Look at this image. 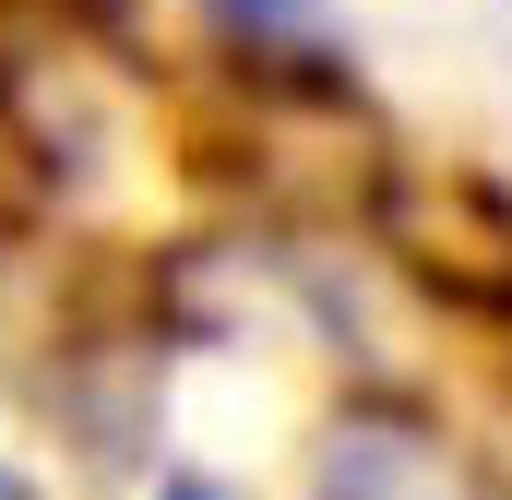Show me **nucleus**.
<instances>
[{
    "instance_id": "obj_3",
    "label": "nucleus",
    "mask_w": 512,
    "mask_h": 500,
    "mask_svg": "<svg viewBox=\"0 0 512 500\" xmlns=\"http://www.w3.org/2000/svg\"><path fill=\"white\" fill-rule=\"evenodd\" d=\"M0 500H36V489H24V477H0Z\"/></svg>"
},
{
    "instance_id": "obj_2",
    "label": "nucleus",
    "mask_w": 512,
    "mask_h": 500,
    "mask_svg": "<svg viewBox=\"0 0 512 500\" xmlns=\"http://www.w3.org/2000/svg\"><path fill=\"white\" fill-rule=\"evenodd\" d=\"M155 500H239V489H215V477H167Z\"/></svg>"
},
{
    "instance_id": "obj_1",
    "label": "nucleus",
    "mask_w": 512,
    "mask_h": 500,
    "mask_svg": "<svg viewBox=\"0 0 512 500\" xmlns=\"http://www.w3.org/2000/svg\"><path fill=\"white\" fill-rule=\"evenodd\" d=\"M310 500H501V489L417 417H346L322 477H310Z\"/></svg>"
}]
</instances>
